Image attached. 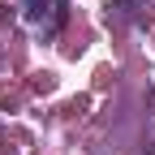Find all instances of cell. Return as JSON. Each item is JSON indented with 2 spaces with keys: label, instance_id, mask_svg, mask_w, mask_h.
Returning <instances> with one entry per match:
<instances>
[{
  "label": "cell",
  "instance_id": "1",
  "mask_svg": "<svg viewBox=\"0 0 155 155\" xmlns=\"http://www.w3.org/2000/svg\"><path fill=\"white\" fill-rule=\"evenodd\" d=\"M65 13H69V0H22V17L35 35L56 39L65 26Z\"/></svg>",
  "mask_w": 155,
  "mask_h": 155
}]
</instances>
